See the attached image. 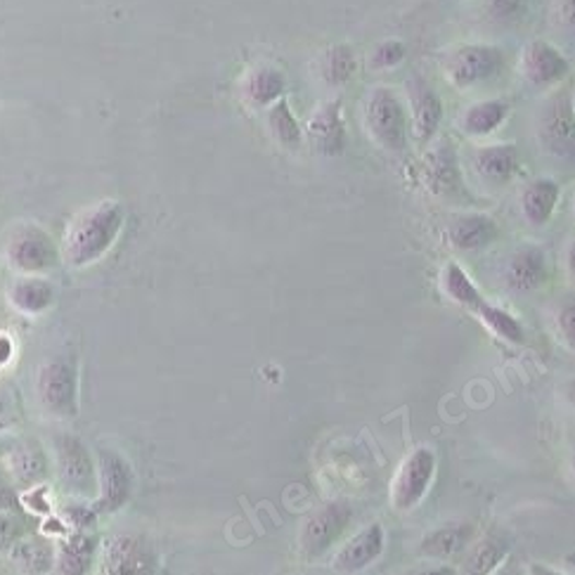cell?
<instances>
[{"instance_id":"cell-30","label":"cell","mask_w":575,"mask_h":575,"mask_svg":"<svg viewBox=\"0 0 575 575\" xmlns=\"http://www.w3.org/2000/svg\"><path fill=\"white\" fill-rule=\"evenodd\" d=\"M509 552V544L507 540L503 538H485L479 548L474 550V554L469 556V571H474V573H491L499 566V562H503V559L507 556Z\"/></svg>"},{"instance_id":"cell-5","label":"cell","mask_w":575,"mask_h":575,"mask_svg":"<svg viewBox=\"0 0 575 575\" xmlns=\"http://www.w3.org/2000/svg\"><path fill=\"white\" fill-rule=\"evenodd\" d=\"M436 474V455L429 448L412 450L405 462L398 469V476L393 481L391 503L395 509L407 511L429 491V485Z\"/></svg>"},{"instance_id":"cell-19","label":"cell","mask_w":575,"mask_h":575,"mask_svg":"<svg viewBox=\"0 0 575 575\" xmlns=\"http://www.w3.org/2000/svg\"><path fill=\"white\" fill-rule=\"evenodd\" d=\"M10 562L24 573H46L55 566V548L41 538H20L8 550Z\"/></svg>"},{"instance_id":"cell-8","label":"cell","mask_w":575,"mask_h":575,"mask_svg":"<svg viewBox=\"0 0 575 575\" xmlns=\"http://www.w3.org/2000/svg\"><path fill=\"white\" fill-rule=\"evenodd\" d=\"M57 471H60V479L67 488L77 493L91 491L97 479L91 452L73 436H62L57 440Z\"/></svg>"},{"instance_id":"cell-23","label":"cell","mask_w":575,"mask_h":575,"mask_svg":"<svg viewBox=\"0 0 575 575\" xmlns=\"http://www.w3.org/2000/svg\"><path fill=\"white\" fill-rule=\"evenodd\" d=\"M8 469L22 485L38 483L46 476V455L34 444H22L10 452Z\"/></svg>"},{"instance_id":"cell-17","label":"cell","mask_w":575,"mask_h":575,"mask_svg":"<svg viewBox=\"0 0 575 575\" xmlns=\"http://www.w3.org/2000/svg\"><path fill=\"white\" fill-rule=\"evenodd\" d=\"M95 550H97L95 538L85 536V533H73L57 544L55 566L60 573H69V575H79V573L91 571Z\"/></svg>"},{"instance_id":"cell-36","label":"cell","mask_w":575,"mask_h":575,"mask_svg":"<svg viewBox=\"0 0 575 575\" xmlns=\"http://www.w3.org/2000/svg\"><path fill=\"white\" fill-rule=\"evenodd\" d=\"M559 327H562V334L568 338V344H573V306L564 308L562 315H559Z\"/></svg>"},{"instance_id":"cell-31","label":"cell","mask_w":575,"mask_h":575,"mask_svg":"<svg viewBox=\"0 0 575 575\" xmlns=\"http://www.w3.org/2000/svg\"><path fill=\"white\" fill-rule=\"evenodd\" d=\"M271 130L273 136L287 147H297L301 142V128L291 116L287 102H277L275 110L271 112Z\"/></svg>"},{"instance_id":"cell-12","label":"cell","mask_w":575,"mask_h":575,"mask_svg":"<svg viewBox=\"0 0 575 575\" xmlns=\"http://www.w3.org/2000/svg\"><path fill=\"white\" fill-rule=\"evenodd\" d=\"M383 550V528L379 524L367 526L363 533L350 538L344 550L336 554L334 568L342 573H358L370 566Z\"/></svg>"},{"instance_id":"cell-14","label":"cell","mask_w":575,"mask_h":575,"mask_svg":"<svg viewBox=\"0 0 575 575\" xmlns=\"http://www.w3.org/2000/svg\"><path fill=\"white\" fill-rule=\"evenodd\" d=\"M308 138L322 154H338L344 150V126L338 116V105H324L308 124Z\"/></svg>"},{"instance_id":"cell-34","label":"cell","mask_w":575,"mask_h":575,"mask_svg":"<svg viewBox=\"0 0 575 575\" xmlns=\"http://www.w3.org/2000/svg\"><path fill=\"white\" fill-rule=\"evenodd\" d=\"M401 60H403V46H398V43H387V46L379 48L375 62L381 67H391Z\"/></svg>"},{"instance_id":"cell-11","label":"cell","mask_w":575,"mask_h":575,"mask_svg":"<svg viewBox=\"0 0 575 575\" xmlns=\"http://www.w3.org/2000/svg\"><path fill=\"white\" fill-rule=\"evenodd\" d=\"M8 301L18 313L36 318L55 303V287L43 275H22L10 285Z\"/></svg>"},{"instance_id":"cell-15","label":"cell","mask_w":575,"mask_h":575,"mask_svg":"<svg viewBox=\"0 0 575 575\" xmlns=\"http://www.w3.org/2000/svg\"><path fill=\"white\" fill-rule=\"evenodd\" d=\"M424 181L436 195L460 189V169H457V157L450 145H438L436 150L426 157Z\"/></svg>"},{"instance_id":"cell-22","label":"cell","mask_w":575,"mask_h":575,"mask_svg":"<svg viewBox=\"0 0 575 575\" xmlns=\"http://www.w3.org/2000/svg\"><path fill=\"white\" fill-rule=\"evenodd\" d=\"M568 65L562 55L554 48L536 43L533 48L526 53V77L533 83H552L562 79Z\"/></svg>"},{"instance_id":"cell-18","label":"cell","mask_w":575,"mask_h":575,"mask_svg":"<svg viewBox=\"0 0 575 575\" xmlns=\"http://www.w3.org/2000/svg\"><path fill=\"white\" fill-rule=\"evenodd\" d=\"M493 238H495V223L488 216H481V214L460 216L455 218L450 226V240L457 249H462V252H476V249L491 244Z\"/></svg>"},{"instance_id":"cell-2","label":"cell","mask_w":575,"mask_h":575,"mask_svg":"<svg viewBox=\"0 0 575 575\" xmlns=\"http://www.w3.org/2000/svg\"><path fill=\"white\" fill-rule=\"evenodd\" d=\"M3 256L20 275H43L53 271L60 252L50 234L34 223H14L3 238Z\"/></svg>"},{"instance_id":"cell-16","label":"cell","mask_w":575,"mask_h":575,"mask_svg":"<svg viewBox=\"0 0 575 575\" xmlns=\"http://www.w3.org/2000/svg\"><path fill=\"white\" fill-rule=\"evenodd\" d=\"M542 140L544 147H550V152L554 154H568L573 145V114L571 105H566L564 100H556L554 105L544 112L542 116Z\"/></svg>"},{"instance_id":"cell-33","label":"cell","mask_w":575,"mask_h":575,"mask_svg":"<svg viewBox=\"0 0 575 575\" xmlns=\"http://www.w3.org/2000/svg\"><path fill=\"white\" fill-rule=\"evenodd\" d=\"M24 536V524L8 509H0V552H8Z\"/></svg>"},{"instance_id":"cell-32","label":"cell","mask_w":575,"mask_h":575,"mask_svg":"<svg viewBox=\"0 0 575 575\" xmlns=\"http://www.w3.org/2000/svg\"><path fill=\"white\" fill-rule=\"evenodd\" d=\"M353 69H356V60L348 48H334L327 60H324V77L330 83H344L350 79Z\"/></svg>"},{"instance_id":"cell-6","label":"cell","mask_w":575,"mask_h":575,"mask_svg":"<svg viewBox=\"0 0 575 575\" xmlns=\"http://www.w3.org/2000/svg\"><path fill=\"white\" fill-rule=\"evenodd\" d=\"M97 481H100V497L95 509L100 511H116L122 509L133 488L130 467L119 452L100 450L97 455Z\"/></svg>"},{"instance_id":"cell-7","label":"cell","mask_w":575,"mask_h":575,"mask_svg":"<svg viewBox=\"0 0 575 575\" xmlns=\"http://www.w3.org/2000/svg\"><path fill=\"white\" fill-rule=\"evenodd\" d=\"M350 521V507L346 503H330L320 507L301 530V544L306 552L320 554L332 548Z\"/></svg>"},{"instance_id":"cell-21","label":"cell","mask_w":575,"mask_h":575,"mask_svg":"<svg viewBox=\"0 0 575 575\" xmlns=\"http://www.w3.org/2000/svg\"><path fill=\"white\" fill-rule=\"evenodd\" d=\"M559 202V185L552 181L530 183L521 197V209L530 226H544L554 214Z\"/></svg>"},{"instance_id":"cell-37","label":"cell","mask_w":575,"mask_h":575,"mask_svg":"<svg viewBox=\"0 0 575 575\" xmlns=\"http://www.w3.org/2000/svg\"><path fill=\"white\" fill-rule=\"evenodd\" d=\"M10 505H12V495L3 483H0V509H10Z\"/></svg>"},{"instance_id":"cell-4","label":"cell","mask_w":575,"mask_h":575,"mask_svg":"<svg viewBox=\"0 0 575 575\" xmlns=\"http://www.w3.org/2000/svg\"><path fill=\"white\" fill-rule=\"evenodd\" d=\"M367 128L372 138L391 152H401L407 138V122L403 105L389 88H377L367 102Z\"/></svg>"},{"instance_id":"cell-29","label":"cell","mask_w":575,"mask_h":575,"mask_svg":"<svg viewBox=\"0 0 575 575\" xmlns=\"http://www.w3.org/2000/svg\"><path fill=\"white\" fill-rule=\"evenodd\" d=\"M507 107L503 102H481V105L471 107L464 116V128L476 136H485V133L495 130L499 124L505 122Z\"/></svg>"},{"instance_id":"cell-28","label":"cell","mask_w":575,"mask_h":575,"mask_svg":"<svg viewBox=\"0 0 575 575\" xmlns=\"http://www.w3.org/2000/svg\"><path fill=\"white\" fill-rule=\"evenodd\" d=\"M476 311H479L481 320H483L485 324H488V327H491L499 338H505V342H511V344H521V342H524V327H521V322L516 320L514 315H509L507 311H503V308L481 303V306H476Z\"/></svg>"},{"instance_id":"cell-1","label":"cell","mask_w":575,"mask_h":575,"mask_svg":"<svg viewBox=\"0 0 575 575\" xmlns=\"http://www.w3.org/2000/svg\"><path fill=\"white\" fill-rule=\"evenodd\" d=\"M124 228V209L119 202H100L88 206L71 220L65 234V261L71 268H85L105 256Z\"/></svg>"},{"instance_id":"cell-27","label":"cell","mask_w":575,"mask_h":575,"mask_svg":"<svg viewBox=\"0 0 575 575\" xmlns=\"http://www.w3.org/2000/svg\"><path fill=\"white\" fill-rule=\"evenodd\" d=\"M283 91H285L283 73L271 67L256 69L246 81V95L252 97L256 105H268V102L283 95Z\"/></svg>"},{"instance_id":"cell-13","label":"cell","mask_w":575,"mask_h":575,"mask_svg":"<svg viewBox=\"0 0 575 575\" xmlns=\"http://www.w3.org/2000/svg\"><path fill=\"white\" fill-rule=\"evenodd\" d=\"M544 277H548V263L538 246H526L511 256L507 268V285L511 289L533 291L544 283Z\"/></svg>"},{"instance_id":"cell-35","label":"cell","mask_w":575,"mask_h":575,"mask_svg":"<svg viewBox=\"0 0 575 575\" xmlns=\"http://www.w3.org/2000/svg\"><path fill=\"white\" fill-rule=\"evenodd\" d=\"M14 356V342L8 332L0 330V367H5Z\"/></svg>"},{"instance_id":"cell-26","label":"cell","mask_w":575,"mask_h":575,"mask_svg":"<svg viewBox=\"0 0 575 575\" xmlns=\"http://www.w3.org/2000/svg\"><path fill=\"white\" fill-rule=\"evenodd\" d=\"M440 285H444V291L457 303L469 306V308H476L483 303L481 291L476 289V285L471 283L469 275L457 263L446 265L444 275H440Z\"/></svg>"},{"instance_id":"cell-24","label":"cell","mask_w":575,"mask_h":575,"mask_svg":"<svg viewBox=\"0 0 575 575\" xmlns=\"http://www.w3.org/2000/svg\"><path fill=\"white\" fill-rule=\"evenodd\" d=\"M476 169L488 183H507L516 169V150L509 145L485 147L476 157Z\"/></svg>"},{"instance_id":"cell-10","label":"cell","mask_w":575,"mask_h":575,"mask_svg":"<svg viewBox=\"0 0 575 575\" xmlns=\"http://www.w3.org/2000/svg\"><path fill=\"white\" fill-rule=\"evenodd\" d=\"M499 67H503V55L495 48L471 46L455 55L450 65V77L457 85H474L495 77Z\"/></svg>"},{"instance_id":"cell-3","label":"cell","mask_w":575,"mask_h":575,"mask_svg":"<svg viewBox=\"0 0 575 575\" xmlns=\"http://www.w3.org/2000/svg\"><path fill=\"white\" fill-rule=\"evenodd\" d=\"M36 395L43 410L53 417H73L79 410L77 363L69 358H50L41 365L36 377Z\"/></svg>"},{"instance_id":"cell-9","label":"cell","mask_w":575,"mask_h":575,"mask_svg":"<svg viewBox=\"0 0 575 575\" xmlns=\"http://www.w3.org/2000/svg\"><path fill=\"white\" fill-rule=\"evenodd\" d=\"M102 571L116 575L130 573H150L154 568L152 550L140 538L133 536H116L105 544V554H102Z\"/></svg>"},{"instance_id":"cell-25","label":"cell","mask_w":575,"mask_h":575,"mask_svg":"<svg viewBox=\"0 0 575 575\" xmlns=\"http://www.w3.org/2000/svg\"><path fill=\"white\" fill-rule=\"evenodd\" d=\"M469 538H471V526H446L424 538L422 552L426 556H450L464 550Z\"/></svg>"},{"instance_id":"cell-20","label":"cell","mask_w":575,"mask_h":575,"mask_svg":"<svg viewBox=\"0 0 575 575\" xmlns=\"http://www.w3.org/2000/svg\"><path fill=\"white\" fill-rule=\"evenodd\" d=\"M412 110H415L412 128H415L417 140H429L440 124V116H444V105H440L438 95L432 88L417 83L415 91H412Z\"/></svg>"}]
</instances>
